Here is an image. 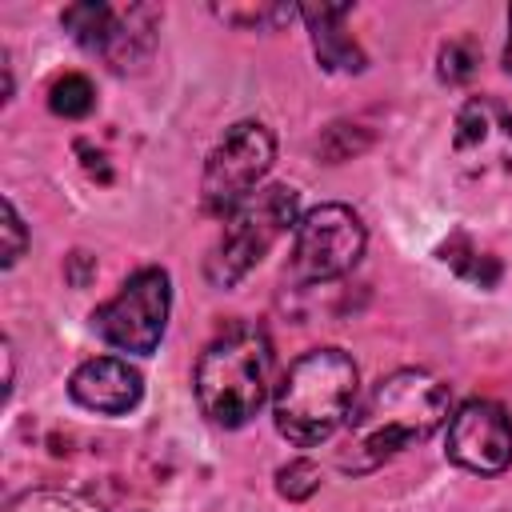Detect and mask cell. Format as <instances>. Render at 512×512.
I'll use <instances>...</instances> for the list:
<instances>
[{"label":"cell","mask_w":512,"mask_h":512,"mask_svg":"<svg viewBox=\"0 0 512 512\" xmlns=\"http://www.w3.org/2000/svg\"><path fill=\"white\" fill-rule=\"evenodd\" d=\"M452 416V392L440 376L424 368H396L372 384L352 420L344 424V440L336 452V468L348 476L376 472L396 452L428 440Z\"/></svg>","instance_id":"obj_1"},{"label":"cell","mask_w":512,"mask_h":512,"mask_svg":"<svg viewBox=\"0 0 512 512\" xmlns=\"http://www.w3.org/2000/svg\"><path fill=\"white\" fill-rule=\"evenodd\" d=\"M356 388L360 372L344 348H312L296 356L272 396L276 432L296 448L332 440L352 420Z\"/></svg>","instance_id":"obj_2"},{"label":"cell","mask_w":512,"mask_h":512,"mask_svg":"<svg viewBox=\"0 0 512 512\" xmlns=\"http://www.w3.org/2000/svg\"><path fill=\"white\" fill-rule=\"evenodd\" d=\"M196 404L216 428H244L272 388V340L260 324L224 328L196 360Z\"/></svg>","instance_id":"obj_3"},{"label":"cell","mask_w":512,"mask_h":512,"mask_svg":"<svg viewBox=\"0 0 512 512\" xmlns=\"http://www.w3.org/2000/svg\"><path fill=\"white\" fill-rule=\"evenodd\" d=\"M300 196L288 184H268L248 196L232 216H224V232L204 260V276L212 288H236L284 232L300 224Z\"/></svg>","instance_id":"obj_4"},{"label":"cell","mask_w":512,"mask_h":512,"mask_svg":"<svg viewBox=\"0 0 512 512\" xmlns=\"http://www.w3.org/2000/svg\"><path fill=\"white\" fill-rule=\"evenodd\" d=\"M272 164H276V136L260 120L232 124L204 160V176H200L204 212L232 216L248 196L260 192Z\"/></svg>","instance_id":"obj_5"},{"label":"cell","mask_w":512,"mask_h":512,"mask_svg":"<svg viewBox=\"0 0 512 512\" xmlns=\"http://www.w3.org/2000/svg\"><path fill=\"white\" fill-rule=\"evenodd\" d=\"M168 312H172V280L164 268L148 264V268L132 272L120 284V292L108 296L92 312V328L100 332L104 344H112L120 352L152 356L164 340Z\"/></svg>","instance_id":"obj_6"},{"label":"cell","mask_w":512,"mask_h":512,"mask_svg":"<svg viewBox=\"0 0 512 512\" xmlns=\"http://www.w3.org/2000/svg\"><path fill=\"white\" fill-rule=\"evenodd\" d=\"M368 232L348 204H316L300 216L292 232V284H328L352 272L364 256Z\"/></svg>","instance_id":"obj_7"},{"label":"cell","mask_w":512,"mask_h":512,"mask_svg":"<svg viewBox=\"0 0 512 512\" xmlns=\"http://www.w3.org/2000/svg\"><path fill=\"white\" fill-rule=\"evenodd\" d=\"M452 164L468 180L512 172V108L496 96H468L452 120Z\"/></svg>","instance_id":"obj_8"},{"label":"cell","mask_w":512,"mask_h":512,"mask_svg":"<svg viewBox=\"0 0 512 512\" xmlns=\"http://www.w3.org/2000/svg\"><path fill=\"white\" fill-rule=\"evenodd\" d=\"M444 452L476 476H500L512 464V416L496 400H464L448 416Z\"/></svg>","instance_id":"obj_9"},{"label":"cell","mask_w":512,"mask_h":512,"mask_svg":"<svg viewBox=\"0 0 512 512\" xmlns=\"http://www.w3.org/2000/svg\"><path fill=\"white\" fill-rule=\"evenodd\" d=\"M68 396L100 416H124L144 396V376L120 356H92L68 376Z\"/></svg>","instance_id":"obj_10"},{"label":"cell","mask_w":512,"mask_h":512,"mask_svg":"<svg viewBox=\"0 0 512 512\" xmlns=\"http://www.w3.org/2000/svg\"><path fill=\"white\" fill-rule=\"evenodd\" d=\"M156 32H160V8L152 4H124L112 12L108 36L100 44V60L116 72H136L148 64L152 48H156Z\"/></svg>","instance_id":"obj_11"},{"label":"cell","mask_w":512,"mask_h":512,"mask_svg":"<svg viewBox=\"0 0 512 512\" xmlns=\"http://www.w3.org/2000/svg\"><path fill=\"white\" fill-rule=\"evenodd\" d=\"M300 20L312 32V52L328 72H364L368 56L348 32V4H304Z\"/></svg>","instance_id":"obj_12"},{"label":"cell","mask_w":512,"mask_h":512,"mask_svg":"<svg viewBox=\"0 0 512 512\" xmlns=\"http://www.w3.org/2000/svg\"><path fill=\"white\" fill-rule=\"evenodd\" d=\"M112 4H96V0H84V4H68L64 12H60V24H64V32L80 44V48H88V52H100V44H104V36H108V24H112Z\"/></svg>","instance_id":"obj_13"},{"label":"cell","mask_w":512,"mask_h":512,"mask_svg":"<svg viewBox=\"0 0 512 512\" xmlns=\"http://www.w3.org/2000/svg\"><path fill=\"white\" fill-rule=\"evenodd\" d=\"M224 24H232V28H256V32H272V28H280V24H288L292 16H300V8H292V4H216L212 8Z\"/></svg>","instance_id":"obj_14"},{"label":"cell","mask_w":512,"mask_h":512,"mask_svg":"<svg viewBox=\"0 0 512 512\" xmlns=\"http://www.w3.org/2000/svg\"><path fill=\"white\" fill-rule=\"evenodd\" d=\"M92 104H96L92 80L80 76V72H64V76L48 88V108H52L56 116H64V120H80V116H88Z\"/></svg>","instance_id":"obj_15"},{"label":"cell","mask_w":512,"mask_h":512,"mask_svg":"<svg viewBox=\"0 0 512 512\" xmlns=\"http://www.w3.org/2000/svg\"><path fill=\"white\" fill-rule=\"evenodd\" d=\"M4 512H104L96 500L80 496V492H60V488H32L20 492L16 500H8Z\"/></svg>","instance_id":"obj_16"},{"label":"cell","mask_w":512,"mask_h":512,"mask_svg":"<svg viewBox=\"0 0 512 512\" xmlns=\"http://www.w3.org/2000/svg\"><path fill=\"white\" fill-rule=\"evenodd\" d=\"M440 256H444V264H452L460 276H468V280H476L480 288H488V284H496V276H500V264L492 260V256H484V252H476L464 236H452L444 248H440Z\"/></svg>","instance_id":"obj_17"},{"label":"cell","mask_w":512,"mask_h":512,"mask_svg":"<svg viewBox=\"0 0 512 512\" xmlns=\"http://www.w3.org/2000/svg\"><path fill=\"white\" fill-rule=\"evenodd\" d=\"M316 488H320V468H316L312 460H304V456L288 460V464L276 472V492H280L284 500H308Z\"/></svg>","instance_id":"obj_18"},{"label":"cell","mask_w":512,"mask_h":512,"mask_svg":"<svg viewBox=\"0 0 512 512\" xmlns=\"http://www.w3.org/2000/svg\"><path fill=\"white\" fill-rule=\"evenodd\" d=\"M436 72H440L444 84H464V80L476 72V52H472L464 40H448V44H440Z\"/></svg>","instance_id":"obj_19"},{"label":"cell","mask_w":512,"mask_h":512,"mask_svg":"<svg viewBox=\"0 0 512 512\" xmlns=\"http://www.w3.org/2000/svg\"><path fill=\"white\" fill-rule=\"evenodd\" d=\"M4 268H12L20 256H24V248H28V228H24V220H20V212H16V204H12V196H4Z\"/></svg>","instance_id":"obj_20"},{"label":"cell","mask_w":512,"mask_h":512,"mask_svg":"<svg viewBox=\"0 0 512 512\" xmlns=\"http://www.w3.org/2000/svg\"><path fill=\"white\" fill-rule=\"evenodd\" d=\"M504 68L512 72V8H508V44H504Z\"/></svg>","instance_id":"obj_21"}]
</instances>
